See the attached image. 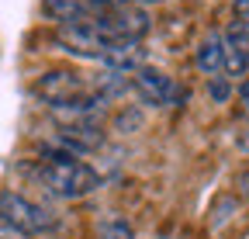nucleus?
Wrapping results in <instances>:
<instances>
[{
  "instance_id": "9",
  "label": "nucleus",
  "mask_w": 249,
  "mask_h": 239,
  "mask_svg": "<svg viewBox=\"0 0 249 239\" xmlns=\"http://www.w3.org/2000/svg\"><path fill=\"white\" fill-rule=\"evenodd\" d=\"M104 111H107V101L90 91V94H83L76 101L55 104L52 108V118L59 122V129H66V125H101L104 122Z\"/></svg>"
},
{
  "instance_id": "7",
  "label": "nucleus",
  "mask_w": 249,
  "mask_h": 239,
  "mask_svg": "<svg viewBox=\"0 0 249 239\" xmlns=\"http://www.w3.org/2000/svg\"><path fill=\"white\" fill-rule=\"evenodd\" d=\"M107 11H114L107 0H42V14L49 21L62 24H83V21H97Z\"/></svg>"
},
{
  "instance_id": "14",
  "label": "nucleus",
  "mask_w": 249,
  "mask_h": 239,
  "mask_svg": "<svg viewBox=\"0 0 249 239\" xmlns=\"http://www.w3.org/2000/svg\"><path fill=\"white\" fill-rule=\"evenodd\" d=\"M0 239H31L28 232H21L18 225H11L7 219H0Z\"/></svg>"
},
{
  "instance_id": "17",
  "label": "nucleus",
  "mask_w": 249,
  "mask_h": 239,
  "mask_svg": "<svg viewBox=\"0 0 249 239\" xmlns=\"http://www.w3.org/2000/svg\"><path fill=\"white\" fill-rule=\"evenodd\" d=\"M132 4H139V7H152V4H160V0H132Z\"/></svg>"
},
{
  "instance_id": "11",
  "label": "nucleus",
  "mask_w": 249,
  "mask_h": 239,
  "mask_svg": "<svg viewBox=\"0 0 249 239\" xmlns=\"http://www.w3.org/2000/svg\"><path fill=\"white\" fill-rule=\"evenodd\" d=\"M97 236H101V239H135V229L124 222V219L111 215V219H104V222H101Z\"/></svg>"
},
{
  "instance_id": "5",
  "label": "nucleus",
  "mask_w": 249,
  "mask_h": 239,
  "mask_svg": "<svg viewBox=\"0 0 249 239\" xmlns=\"http://www.w3.org/2000/svg\"><path fill=\"white\" fill-rule=\"evenodd\" d=\"M249 73V24L232 21L222 35V76L246 80Z\"/></svg>"
},
{
  "instance_id": "10",
  "label": "nucleus",
  "mask_w": 249,
  "mask_h": 239,
  "mask_svg": "<svg viewBox=\"0 0 249 239\" xmlns=\"http://www.w3.org/2000/svg\"><path fill=\"white\" fill-rule=\"evenodd\" d=\"M194 63H197V70H201L208 80L222 73V35H218V32L204 35V42H201L197 52H194Z\"/></svg>"
},
{
  "instance_id": "8",
  "label": "nucleus",
  "mask_w": 249,
  "mask_h": 239,
  "mask_svg": "<svg viewBox=\"0 0 249 239\" xmlns=\"http://www.w3.org/2000/svg\"><path fill=\"white\" fill-rule=\"evenodd\" d=\"M52 149H59V153H66L73 160L87 156V153H97V149L104 146V129L101 125H66L59 129L49 142Z\"/></svg>"
},
{
  "instance_id": "18",
  "label": "nucleus",
  "mask_w": 249,
  "mask_h": 239,
  "mask_svg": "<svg viewBox=\"0 0 249 239\" xmlns=\"http://www.w3.org/2000/svg\"><path fill=\"white\" fill-rule=\"evenodd\" d=\"M246 111H249V108H246Z\"/></svg>"
},
{
  "instance_id": "1",
  "label": "nucleus",
  "mask_w": 249,
  "mask_h": 239,
  "mask_svg": "<svg viewBox=\"0 0 249 239\" xmlns=\"http://www.w3.org/2000/svg\"><path fill=\"white\" fill-rule=\"evenodd\" d=\"M38 181L45 184L49 194H55L62 201H76V198H87L101 187V173L90 163L73 160L66 153H59V149L45 146L42 160H38Z\"/></svg>"
},
{
  "instance_id": "12",
  "label": "nucleus",
  "mask_w": 249,
  "mask_h": 239,
  "mask_svg": "<svg viewBox=\"0 0 249 239\" xmlns=\"http://www.w3.org/2000/svg\"><path fill=\"white\" fill-rule=\"evenodd\" d=\"M208 94H211V101L225 104V101L232 97V80H229V76H222V73L211 76V80H208Z\"/></svg>"
},
{
  "instance_id": "15",
  "label": "nucleus",
  "mask_w": 249,
  "mask_h": 239,
  "mask_svg": "<svg viewBox=\"0 0 249 239\" xmlns=\"http://www.w3.org/2000/svg\"><path fill=\"white\" fill-rule=\"evenodd\" d=\"M232 7H235L239 21H242V18H249V0H232Z\"/></svg>"
},
{
  "instance_id": "6",
  "label": "nucleus",
  "mask_w": 249,
  "mask_h": 239,
  "mask_svg": "<svg viewBox=\"0 0 249 239\" xmlns=\"http://www.w3.org/2000/svg\"><path fill=\"white\" fill-rule=\"evenodd\" d=\"M132 91L142 104L149 108H166L177 101V83L173 76H166L163 70H156V66H142L132 73Z\"/></svg>"
},
{
  "instance_id": "4",
  "label": "nucleus",
  "mask_w": 249,
  "mask_h": 239,
  "mask_svg": "<svg viewBox=\"0 0 249 239\" xmlns=\"http://www.w3.org/2000/svg\"><path fill=\"white\" fill-rule=\"evenodd\" d=\"M31 91H35L38 101H45L49 108H55V104H66V101H76V97L90 94V83H87L76 70L59 66V70L42 73V76L35 80V87H31Z\"/></svg>"
},
{
  "instance_id": "2",
  "label": "nucleus",
  "mask_w": 249,
  "mask_h": 239,
  "mask_svg": "<svg viewBox=\"0 0 249 239\" xmlns=\"http://www.w3.org/2000/svg\"><path fill=\"white\" fill-rule=\"evenodd\" d=\"M0 219H7L11 225H18L28 236L55 229V215L49 212V208L38 204V201H31V198H24V194H18V191L0 194Z\"/></svg>"
},
{
  "instance_id": "13",
  "label": "nucleus",
  "mask_w": 249,
  "mask_h": 239,
  "mask_svg": "<svg viewBox=\"0 0 249 239\" xmlns=\"http://www.w3.org/2000/svg\"><path fill=\"white\" fill-rule=\"evenodd\" d=\"M114 125H118V132H132V129H139V125H142V114H139V111H124Z\"/></svg>"
},
{
  "instance_id": "3",
  "label": "nucleus",
  "mask_w": 249,
  "mask_h": 239,
  "mask_svg": "<svg viewBox=\"0 0 249 239\" xmlns=\"http://www.w3.org/2000/svg\"><path fill=\"white\" fill-rule=\"evenodd\" d=\"M59 45L73 52V55H83V59H93V63H104L107 49L114 45V38L101 28V21H83V24H62L55 32Z\"/></svg>"
},
{
  "instance_id": "16",
  "label": "nucleus",
  "mask_w": 249,
  "mask_h": 239,
  "mask_svg": "<svg viewBox=\"0 0 249 239\" xmlns=\"http://www.w3.org/2000/svg\"><path fill=\"white\" fill-rule=\"evenodd\" d=\"M239 97H242V104L249 108V76H246V80L239 83Z\"/></svg>"
}]
</instances>
